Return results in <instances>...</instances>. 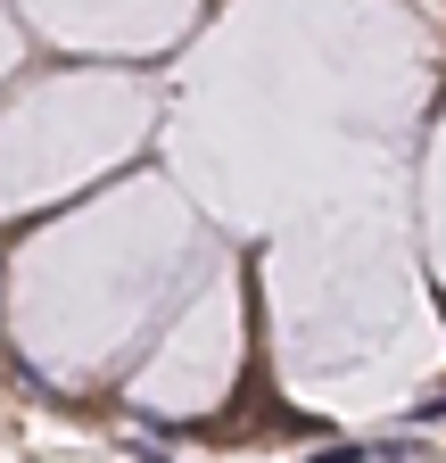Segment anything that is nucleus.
Returning <instances> with one entry per match:
<instances>
[{
    "mask_svg": "<svg viewBox=\"0 0 446 463\" xmlns=\"http://www.w3.org/2000/svg\"><path fill=\"white\" fill-rule=\"evenodd\" d=\"M356 455H364V447H322L314 463H356Z\"/></svg>",
    "mask_w": 446,
    "mask_h": 463,
    "instance_id": "obj_1",
    "label": "nucleus"
}]
</instances>
